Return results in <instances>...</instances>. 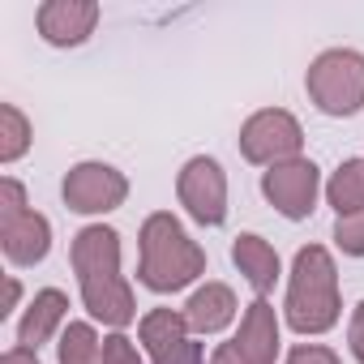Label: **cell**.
I'll return each instance as SVG.
<instances>
[{
  "label": "cell",
  "instance_id": "obj_11",
  "mask_svg": "<svg viewBox=\"0 0 364 364\" xmlns=\"http://www.w3.org/2000/svg\"><path fill=\"white\" fill-rule=\"evenodd\" d=\"M0 249L14 266H39L52 249V223L35 210L0 215Z\"/></svg>",
  "mask_w": 364,
  "mask_h": 364
},
{
  "label": "cell",
  "instance_id": "obj_18",
  "mask_svg": "<svg viewBox=\"0 0 364 364\" xmlns=\"http://www.w3.org/2000/svg\"><path fill=\"white\" fill-rule=\"evenodd\" d=\"M26 150H31V120L14 103H0V163H14Z\"/></svg>",
  "mask_w": 364,
  "mask_h": 364
},
{
  "label": "cell",
  "instance_id": "obj_20",
  "mask_svg": "<svg viewBox=\"0 0 364 364\" xmlns=\"http://www.w3.org/2000/svg\"><path fill=\"white\" fill-rule=\"evenodd\" d=\"M103 364H141V355H137V347L116 330V334L103 338Z\"/></svg>",
  "mask_w": 364,
  "mask_h": 364
},
{
  "label": "cell",
  "instance_id": "obj_22",
  "mask_svg": "<svg viewBox=\"0 0 364 364\" xmlns=\"http://www.w3.org/2000/svg\"><path fill=\"white\" fill-rule=\"evenodd\" d=\"M287 364H338V355L330 347H317V343H304L287 355Z\"/></svg>",
  "mask_w": 364,
  "mask_h": 364
},
{
  "label": "cell",
  "instance_id": "obj_16",
  "mask_svg": "<svg viewBox=\"0 0 364 364\" xmlns=\"http://www.w3.org/2000/svg\"><path fill=\"white\" fill-rule=\"evenodd\" d=\"M326 198H330V206H334L338 219L364 210V159L338 163V171L330 176V185H326Z\"/></svg>",
  "mask_w": 364,
  "mask_h": 364
},
{
  "label": "cell",
  "instance_id": "obj_8",
  "mask_svg": "<svg viewBox=\"0 0 364 364\" xmlns=\"http://www.w3.org/2000/svg\"><path fill=\"white\" fill-rule=\"evenodd\" d=\"M60 193L73 215H107V210L124 206L129 180L112 163H77V167H69Z\"/></svg>",
  "mask_w": 364,
  "mask_h": 364
},
{
  "label": "cell",
  "instance_id": "obj_19",
  "mask_svg": "<svg viewBox=\"0 0 364 364\" xmlns=\"http://www.w3.org/2000/svg\"><path fill=\"white\" fill-rule=\"evenodd\" d=\"M334 245H338L347 257H364V210L334 223Z\"/></svg>",
  "mask_w": 364,
  "mask_h": 364
},
{
  "label": "cell",
  "instance_id": "obj_13",
  "mask_svg": "<svg viewBox=\"0 0 364 364\" xmlns=\"http://www.w3.org/2000/svg\"><path fill=\"white\" fill-rule=\"evenodd\" d=\"M65 309H69V300H65V291H60V287H43V291H35L31 309H26V313H22V321H18V347L39 351V343H48V338L60 330Z\"/></svg>",
  "mask_w": 364,
  "mask_h": 364
},
{
  "label": "cell",
  "instance_id": "obj_4",
  "mask_svg": "<svg viewBox=\"0 0 364 364\" xmlns=\"http://www.w3.org/2000/svg\"><path fill=\"white\" fill-rule=\"evenodd\" d=\"M309 99L326 116H355L364 107V56L351 48H330L309 65Z\"/></svg>",
  "mask_w": 364,
  "mask_h": 364
},
{
  "label": "cell",
  "instance_id": "obj_12",
  "mask_svg": "<svg viewBox=\"0 0 364 364\" xmlns=\"http://www.w3.org/2000/svg\"><path fill=\"white\" fill-rule=\"evenodd\" d=\"M185 321H189V330H198V334H219V330H228V326L236 321V291H232L228 283H206V287H198V291L189 296V304H185Z\"/></svg>",
  "mask_w": 364,
  "mask_h": 364
},
{
  "label": "cell",
  "instance_id": "obj_7",
  "mask_svg": "<svg viewBox=\"0 0 364 364\" xmlns=\"http://www.w3.org/2000/svg\"><path fill=\"white\" fill-rule=\"evenodd\" d=\"M176 193H180V206H185L202 228H219L228 219V176L206 154H198V159H189L180 167Z\"/></svg>",
  "mask_w": 364,
  "mask_h": 364
},
{
  "label": "cell",
  "instance_id": "obj_17",
  "mask_svg": "<svg viewBox=\"0 0 364 364\" xmlns=\"http://www.w3.org/2000/svg\"><path fill=\"white\" fill-rule=\"evenodd\" d=\"M56 351H60V364H103V343H99L95 326H86V321H69Z\"/></svg>",
  "mask_w": 364,
  "mask_h": 364
},
{
  "label": "cell",
  "instance_id": "obj_14",
  "mask_svg": "<svg viewBox=\"0 0 364 364\" xmlns=\"http://www.w3.org/2000/svg\"><path fill=\"white\" fill-rule=\"evenodd\" d=\"M232 262H236V270L245 274V283L257 291V300H266V291L279 283V253H274L262 236H253V232L236 236V245H232Z\"/></svg>",
  "mask_w": 364,
  "mask_h": 364
},
{
  "label": "cell",
  "instance_id": "obj_25",
  "mask_svg": "<svg viewBox=\"0 0 364 364\" xmlns=\"http://www.w3.org/2000/svg\"><path fill=\"white\" fill-rule=\"evenodd\" d=\"M18 296H22V287H18V279H9L5 283V309H0V317H5L9 309H18Z\"/></svg>",
  "mask_w": 364,
  "mask_h": 364
},
{
  "label": "cell",
  "instance_id": "obj_9",
  "mask_svg": "<svg viewBox=\"0 0 364 364\" xmlns=\"http://www.w3.org/2000/svg\"><path fill=\"white\" fill-rule=\"evenodd\" d=\"M274 355H279V317L270 300H253L240 317L236 338L215 347L210 364H274Z\"/></svg>",
  "mask_w": 364,
  "mask_h": 364
},
{
  "label": "cell",
  "instance_id": "obj_6",
  "mask_svg": "<svg viewBox=\"0 0 364 364\" xmlns=\"http://www.w3.org/2000/svg\"><path fill=\"white\" fill-rule=\"evenodd\" d=\"M262 193H266V202H270L283 219L300 223V219H309V215L317 210L321 171H317V163H313V159L279 163V167H270V171L262 176Z\"/></svg>",
  "mask_w": 364,
  "mask_h": 364
},
{
  "label": "cell",
  "instance_id": "obj_1",
  "mask_svg": "<svg viewBox=\"0 0 364 364\" xmlns=\"http://www.w3.org/2000/svg\"><path fill=\"white\" fill-rule=\"evenodd\" d=\"M69 257H73V274H77V287H82L90 317L112 326V330H124L137 317V300L120 274V236L103 223L82 228L73 236Z\"/></svg>",
  "mask_w": 364,
  "mask_h": 364
},
{
  "label": "cell",
  "instance_id": "obj_23",
  "mask_svg": "<svg viewBox=\"0 0 364 364\" xmlns=\"http://www.w3.org/2000/svg\"><path fill=\"white\" fill-rule=\"evenodd\" d=\"M347 343H351V355L364 364V300L355 304V313H351V326H347Z\"/></svg>",
  "mask_w": 364,
  "mask_h": 364
},
{
  "label": "cell",
  "instance_id": "obj_2",
  "mask_svg": "<svg viewBox=\"0 0 364 364\" xmlns=\"http://www.w3.org/2000/svg\"><path fill=\"white\" fill-rule=\"evenodd\" d=\"M206 270V253L198 240H189V232L180 228L176 215L159 210L141 223V266H137V279L167 296V291H180L189 287L198 274Z\"/></svg>",
  "mask_w": 364,
  "mask_h": 364
},
{
  "label": "cell",
  "instance_id": "obj_3",
  "mask_svg": "<svg viewBox=\"0 0 364 364\" xmlns=\"http://www.w3.org/2000/svg\"><path fill=\"white\" fill-rule=\"evenodd\" d=\"M283 313L296 334H326L338 321V274L334 257L321 245H304L296 253Z\"/></svg>",
  "mask_w": 364,
  "mask_h": 364
},
{
  "label": "cell",
  "instance_id": "obj_5",
  "mask_svg": "<svg viewBox=\"0 0 364 364\" xmlns=\"http://www.w3.org/2000/svg\"><path fill=\"white\" fill-rule=\"evenodd\" d=\"M300 146H304V129L291 112L283 107H266V112H253L240 129V154L249 163H266V167H279V163H291L300 159Z\"/></svg>",
  "mask_w": 364,
  "mask_h": 364
},
{
  "label": "cell",
  "instance_id": "obj_15",
  "mask_svg": "<svg viewBox=\"0 0 364 364\" xmlns=\"http://www.w3.org/2000/svg\"><path fill=\"white\" fill-rule=\"evenodd\" d=\"M137 338H141V347L159 360V355L176 351L180 343L189 338V321H185V313H176V309H150V313L141 317V326H137Z\"/></svg>",
  "mask_w": 364,
  "mask_h": 364
},
{
  "label": "cell",
  "instance_id": "obj_10",
  "mask_svg": "<svg viewBox=\"0 0 364 364\" xmlns=\"http://www.w3.org/2000/svg\"><path fill=\"white\" fill-rule=\"evenodd\" d=\"M99 5L95 0H48L39 5V35L52 48H77L95 35Z\"/></svg>",
  "mask_w": 364,
  "mask_h": 364
},
{
  "label": "cell",
  "instance_id": "obj_21",
  "mask_svg": "<svg viewBox=\"0 0 364 364\" xmlns=\"http://www.w3.org/2000/svg\"><path fill=\"white\" fill-rule=\"evenodd\" d=\"M154 364H206V351H202V343H193V338H185L176 351H167V355H159Z\"/></svg>",
  "mask_w": 364,
  "mask_h": 364
},
{
  "label": "cell",
  "instance_id": "obj_24",
  "mask_svg": "<svg viewBox=\"0 0 364 364\" xmlns=\"http://www.w3.org/2000/svg\"><path fill=\"white\" fill-rule=\"evenodd\" d=\"M0 364H39V351H31V347H14V351L0 355Z\"/></svg>",
  "mask_w": 364,
  "mask_h": 364
}]
</instances>
